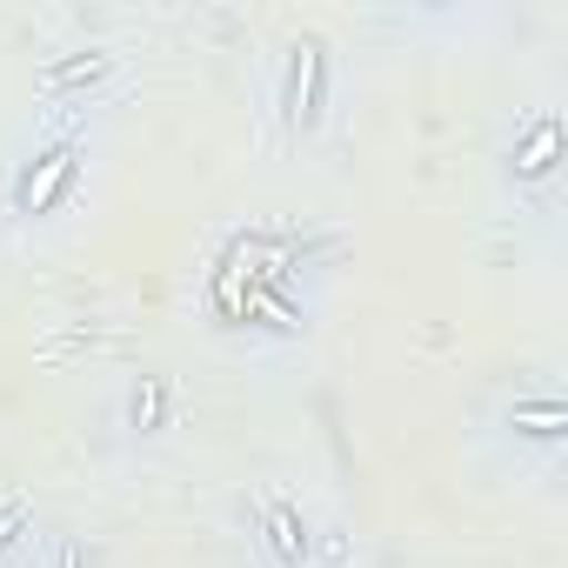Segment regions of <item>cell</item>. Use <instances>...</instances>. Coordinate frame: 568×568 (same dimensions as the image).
Instances as JSON below:
<instances>
[{
	"instance_id": "cell-9",
	"label": "cell",
	"mask_w": 568,
	"mask_h": 568,
	"mask_svg": "<svg viewBox=\"0 0 568 568\" xmlns=\"http://www.w3.org/2000/svg\"><path fill=\"white\" fill-rule=\"evenodd\" d=\"M41 568H88V548H81L74 535H48V548H41Z\"/></svg>"
},
{
	"instance_id": "cell-4",
	"label": "cell",
	"mask_w": 568,
	"mask_h": 568,
	"mask_svg": "<svg viewBox=\"0 0 568 568\" xmlns=\"http://www.w3.org/2000/svg\"><path fill=\"white\" fill-rule=\"evenodd\" d=\"M561 168V114H528L521 128H515V141H508V174L521 181V187H535V181H548Z\"/></svg>"
},
{
	"instance_id": "cell-8",
	"label": "cell",
	"mask_w": 568,
	"mask_h": 568,
	"mask_svg": "<svg viewBox=\"0 0 568 568\" xmlns=\"http://www.w3.org/2000/svg\"><path fill=\"white\" fill-rule=\"evenodd\" d=\"M34 541V508L21 495H0V561H14Z\"/></svg>"
},
{
	"instance_id": "cell-1",
	"label": "cell",
	"mask_w": 568,
	"mask_h": 568,
	"mask_svg": "<svg viewBox=\"0 0 568 568\" xmlns=\"http://www.w3.org/2000/svg\"><path fill=\"white\" fill-rule=\"evenodd\" d=\"M328 81H335L328 41L302 34L288 48V68H281V128H288V134H315L322 114H328Z\"/></svg>"
},
{
	"instance_id": "cell-2",
	"label": "cell",
	"mask_w": 568,
	"mask_h": 568,
	"mask_svg": "<svg viewBox=\"0 0 568 568\" xmlns=\"http://www.w3.org/2000/svg\"><path fill=\"white\" fill-rule=\"evenodd\" d=\"M74 174H81V141H74V134L48 141V148H41L28 168H21V181H14V214H21V221H41V214H54V207L68 201Z\"/></svg>"
},
{
	"instance_id": "cell-3",
	"label": "cell",
	"mask_w": 568,
	"mask_h": 568,
	"mask_svg": "<svg viewBox=\"0 0 568 568\" xmlns=\"http://www.w3.org/2000/svg\"><path fill=\"white\" fill-rule=\"evenodd\" d=\"M254 521H261V555H267L274 568H302V561H308L315 535H308V521H302V508H295L288 495H261V501H254Z\"/></svg>"
},
{
	"instance_id": "cell-5",
	"label": "cell",
	"mask_w": 568,
	"mask_h": 568,
	"mask_svg": "<svg viewBox=\"0 0 568 568\" xmlns=\"http://www.w3.org/2000/svg\"><path fill=\"white\" fill-rule=\"evenodd\" d=\"M114 68H121L114 48H81V54L48 61V68H41V88H48L54 101H74V94H94L101 81H114Z\"/></svg>"
},
{
	"instance_id": "cell-6",
	"label": "cell",
	"mask_w": 568,
	"mask_h": 568,
	"mask_svg": "<svg viewBox=\"0 0 568 568\" xmlns=\"http://www.w3.org/2000/svg\"><path fill=\"white\" fill-rule=\"evenodd\" d=\"M508 435L515 442H561L568 435V402L561 395H521V402H508Z\"/></svg>"
},
{
	"instance_id": "cell-7",
	"label": "cell",
	"mask_w": 568,
	"mask_h": 568,
	"mask_svg": "<svg viewBox=\"0 0 568 568\" xmlns=\"http://www.w3.org/2000/svg\"><path fill=\"white\" fill-rule=\"evenodd\" d=\"M121 422H128V435H161L168 428V375H141L121 402Z\"/></svg>"
}]
</instances>
